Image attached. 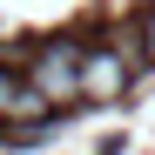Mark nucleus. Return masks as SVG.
<instances>
[{
	"label": "nucleus",
	"instance_id": "1",
	"mask_svg": "<svg viewBox=\"0 0 155 155\" xmlns=\"http://www.w3.org/2000/svg\"><path fill=\"white\" fill-rule=\"evenodd\" d=\"M27 88H41L47 101H74L81 94V54H74V47H41Z\"/></svg>",
	"mask_w": 155,
	"mask_h": 155
},
{
	"label": "nucleus",
	"instance_id": "2",
	"mask_svg": "<svg viewBox=\"0 0 155 155\" xmlns=\"http://www.w3.org/2000/svg\"><path fill=\"white\" fill-rule=\"evenodd\" d=\"M121 88H128V61L115 54V47L81 54V94H88V101H115Z\"/></svg>",
	"mask_w": 155,
	"mask_h": 155
},
{
	"label": "nucleus",
	"instance_id": "3",
	"mask_svg": "<svg viewBox=\"0 0 155 155\" xmlns=\"http://www.w3.org/2000/svg\"><path fill=\"white\" fill-rule=\"evenodd\" d=\"M14 101H20V81H14L7 68H0V115H14Z\"/></svg>",
	"mask_w": 155,
	"mask_h": 155
},
{
	"label": "nucleus",
	"instance_id": "4",
	"mask_svg": "<svg viewBox=\"0 0 155 155\" xmlns=\"http://www.w3.org/2000/svg\"><path fill=\"white\" fill-rule=\"evenodd\" d=\"M142 41H148V54H155V14H148V34H142Z\"/></svg>",
	"mask_w": 155,
	"mask_h": 155
}]
</instances>
